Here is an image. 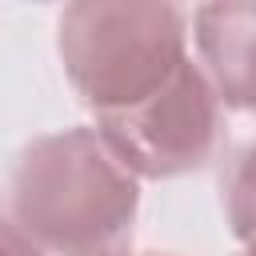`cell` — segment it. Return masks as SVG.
Listing matches in <instances>:
<instances>
[{
    "instance_id": "8992f818",
    "label": "cell",
    "mask_w": 256,
    "mask_h": 256,
    "mask_svg": "<svg viewBox=\"0 0 256 256\" xmlns=\"http://www.w3.org/2000/svg\"><path fill=\"white\" fill-rule=\"evenodd\" d=\"M0 256H44L16 224H8V220H0Z\"/></svg>"
},
{
    "instance_id": "7a4b0ae2",
    "label": "cell",
    "mask_w": 256,
    "mask_h": 256,
    "mask_svg": "<svg viewBox=\"0 0 256 256\" xmlns=\"http://www.w3.org/2000/svg\"><path fill=\"white\" fill-rule=\"evenodd\" d=\"M60 60L96 116L136 108L184 68V12L136 0L68 4L60 12Z\"/></svg>"
},
{
    "instance_id": "52a82bcc",
    "label": "cell",
    "mask_w": 256,
    "mask_h": 256,
    "mask_svg": "<svg viewBox=\"0 0 256 256\" xmlns=\"http://www.w3.org/2000/svg\"><path fill=\"white\" fill-rule=\"evenodd\" d=\"M244 256H256V244H248V252H244Z\"/></svg>"
},
{
    "instance_id": "6da1fadb",
    "label": "cell",
    "mask_w": 256,
    "mask_h": 256,
    "mask_svg": "<svg viewBox=\"0 0 256 256\" xmlns=\"http://www.w3.org/2000/svg\"><path fill=\"white\" fill-rule=\"evenodd\" d=\"M136 176L104 148L96 128H64L24 148L12 176L16 228L64 256H100L132 232Z\"/></svg>"
},
{
    "instance_id": "ba28073f",
    "label": "cell",
    "mask_w": 256,
    "mask_h": 256,
    "mask_svg": "<svg viewBox=\"0 0 256 256\" xmlns=\"http://www.w3.org/2000/svg\"><path fill=\"white\" fill-rule=\"evenodd\" d=\"M100 256H120V252H100Z\"/></svg>"
},
{
    "instance_id": "277c9868",
    "label": "cell",
    "mask_w": 256,
    "mask_h": 256,
    "mask_svg": "<svg viewBox=\"0 0 256 256\" xmlns=\"http://www.w3.org/2000/svg\"><path fill=\"white\" fill-rule=\"evenodd\" d=\"M192 20L216 100L256 108V4H200Z\"/></svg>"
},
{
    "instance_id": "3957f363",
    "label": "cell",
    "mask_w": 256,
    "mask_h": 256,
    "mask_svg": "<svg viewBox=\"0 0 256 256\" xmlns=\"http://www.w3.org/2000/svg\"><path fill=\"white\" fill-rule=\"evenodd\" d=\"M96 136L132 172L168 180L196 172L212 160L220 136V108L208 76L184 60V68L144 104L96 116Z\"/></svg>"
},
{
    "instance_id": "5b68a950",
    "label": "cell",
    "mask_w": 256,
    "mask_h": 256,
    "mask_svg": "<svg viewBox=\"0 0 256 256\" xmlns=\"http://www.w3.org/2000/svg\"><path fill=\"white\" fill-rule=\"evenodd\" d=\"M224 208H228V224L232 236L244 244H256V140L244 144L228 168V184H224Z\"/></svg>"
}]
</instances>
